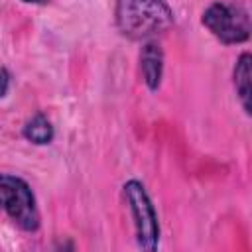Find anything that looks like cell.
I'll list each match as a JSON object with an SVG mask.
<instances>
[{"instance_id": "6da1fadb", "label": "cell", "mask_w": 252, "mask_h": 252, "mask_svg": "<svg viewBox=\"0 0 252 252\" xmlns=\"http://www.w3.org/2000/svg\"><path fill=\"white\" fill-rule=\"evenodd\" d=\"M114 20L128 39H152L173 26V12L165 0H116Z\"/></svg>"}, {"instance_id": "7a4b0ae2", "label": "cell", "mask_w": 252, "mask_h": 252, "mask_svg": "<svg viewBox=\"0 0 252 252\" xmlns=\"http://www.w3.org/2000/svg\"><path fill=\"white\" fill-rule=\"evenodd\" d=\"M0 209L24 230L39 228V211L32 187L18 175L0 173Z\"/></svg>"}, {"instance_id": "3957f363", "label": "cell", "mask_w": 252, "mask_h": 252, "mask_svg": "<svg viewBox=\"0 0 252 252\" xmlns=\"http://www.w3.org/2000/svg\"><path fill=\"white\" fill-rule=\"evenodd\" d=\"M203 26L222 43H242L250 37V14L236 2H215L201 18Z\"/></svg>"}, {"instance_id": "277c9868", "label": "cell", "mask_w": 252, "mask_h": 252, "mask_svg": "<svg viewBox=\"0 0 252 252\" xmlns=\"http://www.w3.org/2000/svg\"><path fill=\"white\" fill-rule=\"evenodd\" d=\"M122 189H124V197L128 201V207L134 219L138 246L144 250H156L159 242V222H158V215H156V209L152 205V199L146 187L140 181L130 179L124 183Z\"/></svg>"}, {"instance_id": "5b68a950", "label": "cell", "mask_w": 252, "mask_h": 252, "mask_svg": "<svg viewBox=\"0 0 252 252\" xmlns=\"http://www.w3.org/2000/svg\"><path fill=\"white\" fill-rule=\"evenodd\" d=\"M140 67L144 83L150 91H158L163 75V51L158 41H146L140 51Z\"/></svg>"}, {"instance_id": "8992f818", "label": "cell", "mask_w": 252, "mask_h": 252, "mask_svg": "<svg viewBox=\"0 0 252 252\" xmlns=\"http://www.w3.org/2000/svg\"><path fill=\"white\" fill-rule=\"evenodd\" d=\"M234 89L246 114H250V53H242L234 65Z\"/></svg>"}, {"instance_id": "52a82bcc", "label": "cell", "mask_w": 252, "mask_h": 252, "mask_svg": "<svg viewBox=\"0 0 252 252\" xmlns=\"http://www.w3.org/2000/svg\"><path fill=\"white\" fill-rule=\"evenodd\" d=\"M55 132H53V126L51 122L45 118V114L37 112L35 116H32L26 126H24V138L30 140L32 144H37V146H45L53 140Z\"/></svg>"}, {"instance_id": "ba28073f", "label": "cell", "mask_w": 252, "mask_h": 252, "mask_svg": "<svg viewBox=\"0 0 252 252\" xmlns=\"http://www.w3.org/2000/svg\"><path fill=\"white\" fill-rule=\"evenodd\" d=\"M8 87H10V73L4 67H0V98L6 94Z\"/></svg>"}, {"instance_id": "9c48e42d", "label": "cell", "mask_w": 252, "mask_h": 252, "mask_svg": "<svg viewBox=\"0 0 252 252\" xmlns=\"http://www.w3.org/2000/svg\"><path fill=\"white\" fill-rule=\"evenodd\" d=\"M22 2H28V4H47L49 0H22Z\"/></svg>"}]
</instances>
